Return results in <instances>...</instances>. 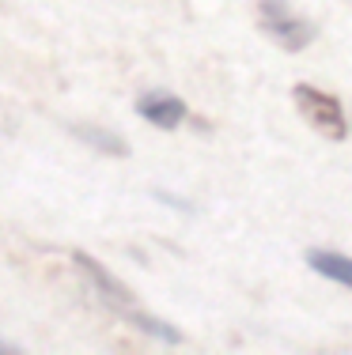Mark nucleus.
Wrapping results in <instances>:
<instances>
[{
  "instance_id": "nucleus-6",
  "label": "nucleus",
  "mask_w": 352,
  "mask_h": 355,
  "mask_svg": "<svg viewBox=\"0 0 352 355\" xmlns=\"http://www.w3.org/2000/svg\"><path fill=\"white\" fill-rule=\"evenodd\" d=\"M121 314L129 318V321H133V325H137V329H144V333H152L156 340H163V344H182V333H178V329L163 325V321H159V318L144 314V310H133V306H129V310H121Z\"/></svg>"
},
{
  "instance_id": "nucleus-7",
  "label": "nucleus",
  "mask_w": 352,
  "mask_h": 355,
  "mask_svg": "<svg viewBox=\"0 0 352 355\" xmlns=\"http://www.w3.org/2000/svg\"><path fill=\"white\" fill-rule=\"evenodd\" d=\"M76 132H80V137H91V144H95V148L114 151V155H125V151H129L117 137H110V132H99V129H91V125H76Z\"/></svg>"
},
{
  "instance_id": "nucleus-2",
  "label": "nucleus",
  "mask_w": 352,
  "mask_h": 355,
  "mask_svg": "<svg viewBox=\"0 0 352 355\" xmlns=\"http://www.w3.org/2000/svg\"><path fill=\"white\" fill-rule=\"evenodd\" d=\"M292 98H296L299 114L307 117V125H311L315 132H322L326 140H345L349 137V121H345V110L333 95H326V91L318 87H307V83H299L296 91H292Z\"/></svg>"
},
{
  "instance_id": "nucleus-5",
  "label": "nucleus",
  "mask_w": 352,
  "mask_h": 355,
  "mask_svg": "<svg viewBox=\"0 0 352 355\" xmlns=\"http://www.w3.org/2000/svg\"><path fill=\"white\" fill-rule=\"evenodd\" d=\"M307 265H311V272L326 276V280L341 284L352 291V257L337 250H307Z\"/></svg>"
},
{
  "instance_id": "nucleus-1",
  "label": "nucleus",
  "mask_w": 352,
  "mask_h": 355,
  "mask_svg": "<svg viewBox=\"0 0 352 355\" xmlns=\"http://www.w3.org/2000/svg\"><path fill=\"white\" fill-rule=\"evenodd\" d=\"M258 23H262L265 35H269L280 49H288V53H299V49H307L318 38L315 23L299 19L284 0H262V4H258Z\"/></svg>"
},
{
  "instance_id": "nucleus-8",
  "label": "nucleus",
  "mask_w": 352,
  "mask_h": 355,
  "mask_svg": "<svg viewBox=\"0 0 352 355\" xmlns=\"http://www.w3.org/2000/svg\"><path fill=\"white\" fill-rule=\"evenodd\" d=\"M19 348H15V344H8V340H0V355H15Z\"/></svg>"
},
{
  "instance_id": "nucleus-4",
  "label": "nucleus",
  "mask_w": 352,
  "mask_h": 355,
  "mask_svg": "<svg viewBox=\"0 0 352 355\" xmlns=\"http://www.w3.org/2000/svg\"><path fill=\"white\" fill-rule=\"evenodd\" d=\"M76 265H80L83 272L91 276V284L99 287V295H103V299L110 302V306H117V310H129V306H133V295H129V287H125L121 280H114V276L106 272V268L99 265V261L91 257V253H76Z\"/></svg>"
},
{
  "instance_id": "nucleus-3",
  "label": "nucleus",
  "mask_w": 352,
  "mask_h": 355,
  "mask_svg": "<svg viewBox=\"0 0 352 355\" xmlns=\"http://www.w3.org/2000/svg\"><path fill=\"white\" fill-rule=\"evenodd\" d=\"M137 110L144 121H152L156 129H174V125L186 121V103L178 95H167V91H148L137 98Z\"/></svg>"
}]
</instances>
